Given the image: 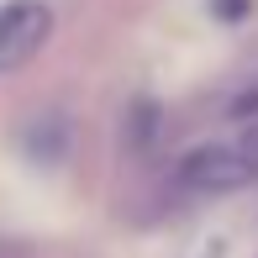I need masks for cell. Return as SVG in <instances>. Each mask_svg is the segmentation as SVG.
Here are the masks:
<instances>
[{
	"label": "cell",
	"mask_w": 258,
	"mask_h": 258,
	"mask_svg": "<svg viewBox=\"0 0 258 258\" xmlns=\"http://www.w3.org/2000/svg\"><path fill=\"white\" fill-rule=\"evenodd\" d=\"M53 37V11L42 0H6L0 6V74L32 63Z\"/></svg>",
	"instance_id": "2"
},
{
	"label": "cell",
	"mask_w": 258,
	"mask_h": 258,
	"mask_svg": "<svg viewBox=\"0 0 258 258\" xmlns=\"http://www.w3.org/2000/svg\"><path fill=\"white\" fill-rule=\"evenodd\" d=\"M0 258H11V253H6V248H0Z\"/></svg>",
	"instance_id": "3"
},
{
	"label": "cell",
	"mask_w": 258,
	"mask_h": 258,
	"mask_svg": "<svg viewBox=\"0 0 258 258\" xmlns=\"http://www.w3.org/2000/svg\"><path fill=\"white\" fill-rule=\"evenodd\" d=\"M174 184L190 195H232L258 184V132L248 137H216V143L190 148L174 163Z\"/></svg>",
	"instance_id": "1"
}]
</instances>
